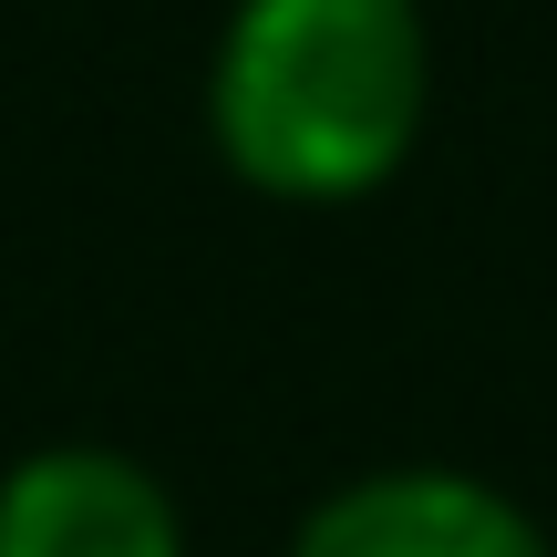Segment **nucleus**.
I'll list each match as a JSON object with an SVG mask.
<instances>
[{"mask_svg":"<svg viewBox=\"0 0 557 557\" xmlns=\"http://www.w3.org/2000/svg\"><path fill=\"white\" fill-rule=\"evenodd\" d=\"M289 557H557L547 527L517 496H496L485 475L455 465H393L361 475L341 496H320L299 517Z\"/></svg>","mask_w":557,"mask_h":557,"instance_id":"obj_2","label":"nucleus"},{"mask_svg":"<svg viewBox=\"0 0 557 557\" xmlns=\"http://www.w3.org/2000/svg\"><path fill=\"white\" fill-rule=\"evenodd\" d=\"M434 114L423 0H238L207 62V135L278 207H351L403 176Z\"/></svg>","mask_w":557,"mask_h":557,"instance_id":"obj_1","label":"nucleus"},{"mask_svg":"<svg viewBox=\"0 0 557 557\" xmlns=\"http://www.w3.org/2000/svg\"><path fill=\"white\" fill-rule=\"evenodd\" d=\"M0 557H186V517L114 444H41L0 475Z\"/></svg>","mask_w":557,"mask_h":557,"instance_id":"obj_3","label":"nucleus"}]
</instances>
